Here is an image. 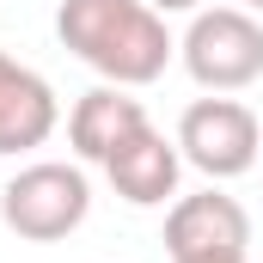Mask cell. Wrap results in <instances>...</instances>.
<instances>
[{"label":"cell","mask_w":263,"mask_h":263,"mask_svg":"<svg viewBox=\"0 0 263 263\" xmlns=\"http://www.w3.org/2000/svg\"><path fill=\"white\" fill-rule=\"evenodd\" d=\"M147 6H153V12H196L202 0H147Z\"/></svg>","instance_id":"9"},{"label":"cell","mask_w":263,"mask_h":263,"mask_svg":"<svg viewBox=\"0 0 263 263\" xmlns=\"http://www.w3.org/2000/svg\"><path fill=\"white\" fill-rule=\"evenodd\" d=\"M178 55L202 92H245L263 80V25L245 6H196Z\"/></svg>","instance_id":"2"},{"label":"cell","mask_w":263,"mask_h":263,"mask_svg":"<svg viewBox=\"0 0 263 263\" xmlns=\"http://www.w3.org/2000/svg\"><path fill=\"white\" fill-rule=\"evenodd\" d=\"M251 245V214L227 190H196V196H178L165 214V251L172 263H196V257H245Z\"/></svg>","instance_id":"5"},{"label":"cell","mask_w":263,"mask_h":263,"mask_svg":"<svg viewBox=\"0 0 263 263\" xmlns=\"http://www.w3.org/2000/svg\"><path fill=\"white\" fill-rule=\"evenodd\" d=\"M178 172H184L178 135L165 141L153 123L135 135V141H123V147L104 159V178H110V190L129 202V208H165V202L178 196Z\"/></svg>","instance_id":"6"},{"label":"cell","mask_w":263,"mask_h":263,"mask_svg":"<svg viewBox=\"0 0 263 263\" xmlns=\"http://www.w3.org/2000/svg\"><path fill=\"white\" fill-rule=\"evenodd\" d=\"M147 129V110H141V98H129V86H92V92H80L73 98V110H67V141H73V153L80 159H92V165H104L123 141Z\"/></svg>","instance_id":"8"},{"label":"cell","mask_w":263,"mask_h":263,"mask_svg":"<svg viewBox=\"0 0 263 263\" xmlns=\"http://www.w3.org/2000/svg\"><path fill=\"white\" fill-rule=\"evenodd\" d=\"M55 37L110 86H153L178 55L165 12H153L147 0H62Z\"/></svg>","instance_id":"1"},{"label":"cell","mask_w":263,"mask_h":263,"mask_svg":"<svg viewBox=\"0 0 263 263\" xmlns=\"http://www.w3.org/2000/svg\"><path fill=\"white\" fill-rule=\"evenodd\" d=\"M257 159H263V153H257Z\"/></svg>","instance_id":"12"},{"label":"cell","mask_w":263,"mask_h":263,"mask_svg":"<svg viewBox=\"0 0 263 263\" xmlns=\"http://www.w3.org/2000/svg\"><path fill=\"white\" fill-rule=\"evenodd\" d=\"M62 123V104H55V86L37 73V67L12 62L0 49V153H31L43 147Z\"/></svg>","instance_id":"7"},{"label":"cell","mask_w":263,"mask_h":263,"mask_svg":"<svg viewBox=\"0 0 263 263\" xmlns=\"http://www.w3.org/2000/svg\"><path fill=\"white\" fill-rule=\"evenodd\" d=\"M196 263H245V257H196Z\"/></svg>","instance_id":"11"},{"label":"cell","mask_w":263,"mask_h":263,"mask_svg":"<svg viewBox=\"0 0 263 263\" xmlns=\"http://www.w3.org/2000/svg\"><path fill=\"white\" fill-rule=\"evenodd\" d=\"M86 214H92V184H86L80 165H62V159H37V165H25L18 178H6V190H0V220H6V233H18V239H31V245L67 239Z\"/></svg>","instance_id":"3"},{"label":"cell","mask_w":263,"mask_h":263,"mask_svg":"<svg viewBox=\"0 0 263 263\" xmlns=\"http://www.w3.org/2000/svg\"><path fill=\"white\" fill-rule=\"evenodd\" d=\"M178 153L184 165H196L208 184L245 178L263 153V129L239 98H196L178 123Z\"/></svg>","instance_id":"4"},{"label":"cell","mask_w":263,"mask_h":263,"mask_svg":"<svg viewBox=\"0 0 263 263\" xmlns=\"http://www.w3.org/2000/svg\"><path fill=\"white\" fill-rule=\"evenodd\" d=\"M233 6H245V12H263V0H233Z\"/></svg>","instance_id":"10"}]
</instances>
